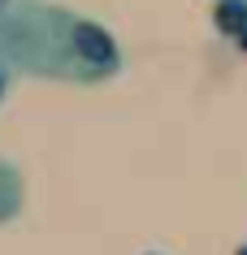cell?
Here are the masks:
<instances>
[{
  "mask_svg": "<svg viewBox=\"0 0 247 255\" xmlns=\"http://www.w3.org/2000/svg\"><path fill=\"white\" fill-rule=\"evenodd\" d=\"M22 78V69H17V61H13V52L4 48V39H0V104L9 100V91H13V82Z\"/></svg>",
  "mask_w": 247,
  "mask_h": 255,
  "instance_id": "obj_4",
  "label": "cell"
},
{
  "mask_svg": "<svg viewBox=\"0 0 247 255\" xmlns=\"http://www.w3.org/2000/svg\"><path fill=\"white\" fill-rule=\"evenodd\" d=\"M17 4H22V0H0V17H9L17 9Z\"/></svg>",
  "mask_w": 247,
  "mask_h": 255,
  "instance_id": "obj_5",
  "label": "cell"
},
{
  "mask_svg": "<svg viewBox=\"0 0 247 255\" xmlns=\"http://www.w3.org/2000/svg\"><path fill=\"white\" fill-rule=\"evenodd\" d=\"M0 39L26 78L43 82L100 87L126 65L122 43L104 22L56 0H22L9 17H0Z\"/></svg>",
  "mask_w": 247,
  "mask_h": 255,
  "instance_id": "obj_1",
  "label": "cell"
},
{
  "mask_svg": "<svg viewBox=\"0 0 247 255\" xmlns=\"http://www.w3.org/2000/svg\"><path fill=\"white\" fill-rule=\"evenodd\" d=\"M213 26H217L221 39H239V35H247V0H217Z\"/></svg>",
  "mask_w": 247,
  "mask_h": 255,
  "instance_id": "obj_3",
  "label": "cell"
},
{
  "mask_svg": "<svg viewBox=\"0 0 247 255\" xmlns=\"http://www.w3.org/2000/svg\"><path fill=\"white\" fill-rule=\"evenodd\" d=\"M22 208H26V177H22V169L13 160L0 156V225L17 221Z\"/></svg>",
  "mask_w": 247,
  "mask_h": 255,
  "instance_id": "obj_2",
  "label": "cell"
}]
</instances>
